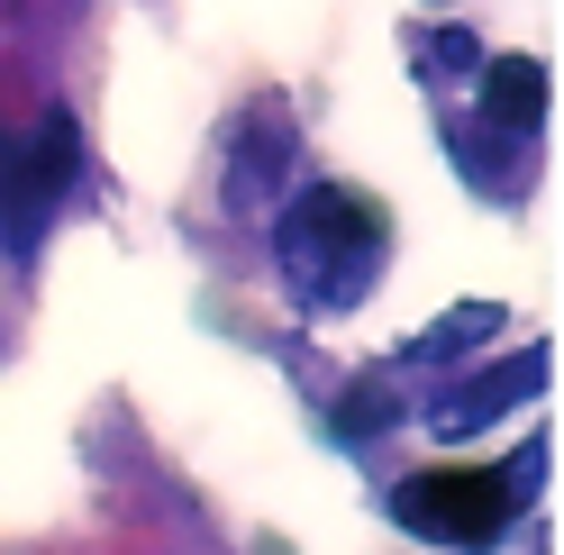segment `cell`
I'll return each mask as SVG.
<instances>
[{
  "mask_svg": "<svg viewBox=\"0 0 564 555\" xmlns=\"http://www.w3.org/2000/svg\"><path fill=\"white\" fill-rule=\"evenodd\" d=\"M273 247H282V283L301 292V309H356L382 273V210L346 183L292 192Z\"/></svg>",
  "mask_w": 564,
  "mask_h": 555,
  "instance_id": "cell-1",
  "label": "cell"
},
{
  "mask_svg": "<svg viewBox=\"0 0 564 555\" xmlns=\"http://www.w3.org/2000/svg\"><path fill=\"white\" fill-rule=\"evenodd\" d=\"M392 420H401V401L382 392V383H346V401H337V437L346 446H373Z\"/></svg>",
  "mask_w": 564,
  "mask_h": 555,
  "instance_id": "cell-8",
  "label": "cell"
},
{
  "mask_svg": "<svg viewBox=\"0 0 564 555\" xmlns=\"http://www.w3.org/2000/svg\"><path fill=\"white\" fill-rule=\"evenodd\" d=\"M74 173H83L74 110H46L37 137H0V228H10V247H19V255H37L46 219L74 200Z\"/></svg>",
  "mask_w": 564,
  "mask_h": 555,
  "instance_id": "cell-3",
  "label": "cell"
},
{
  "mask_svg": "<svg viewBox=\"0 0 564 555\" xmlns=\"http://www.w3.org/2000/svg\"><path fill=\"white\" fill-rule=\"evenodd\" d=\"M519 501H528V482L510 465H429V474L392 482V519L429 546H491L519 519Z\"/></svg>",
  "mask_w": 564,
  "mask_h": 555,
  "instance_id": "cell-2",
  "label": "cell"
},
{
  "mask_svg": "<svg viewBox=\"0 0 564 555\" xmlns=\"http://www.w3.org/2000/svg\"><path fill=\"white\" fill-rule=\"evenodd\" d=\"M491 328H510V309H491V301H465V309H446V319L429 337H410V364H455V356H474V346Z\"/></svg>",
  "mask_w": 564,
  "mask_h": 555,
  "instance_id": "cell-7",
  "label": "cell"
},
{
  "mask_svg": "<svg viewBox=\"0 0 564 555\" xmlns=\"http://www.w3.org/2000/svg\"><path fill=\"white\" fill-rule=\"evenodd\" d=\"M482 128L491 137H538L546 128V64L538 55H491L482 64Z\"/></svg>",
  "mask_w": 564,
  "mask_h": 555,
  "instance_id": "cell-6",
  "label": "cell"
},
{
  "mask_svg": "<svg viewBox=\"0 0 564 555\" xmlns=\"http://www.w3.org/2000/svg\"><path fill=\"white\" fill-rule=\"evenodd\" d=\"M292 155H301V137H292V119L264 100V110L246 119L237 155H228V200H237V210H264L273 192H292Z\"/></svg>",
  "mask_w": 564,
  "mask_h": 555,
  "instance_id": "cell-5",
  "label": "cell"
},
{
  "mask_svg": "<svg viewBox=\"0 0 564 555\" xmlns=\"http://www.w3.org/2000/svg\"><path fill=\"white\" fill-rule=\"evenodd\" d=\"M538 383H546V346H519V356H501V364H482L474 383H455L429 420L446 428V437H474V428H491V420H510L519 401H538Z\"/></svg>",
  "mask_w": 564,
  "mask_h": 555,
  "instance_id": "cell-4",
  "label": "cell"
},
{
  "mask_svg": "<svg viewBox=\"0 0 564 555\" xmlns=\"http://www.w3.org/2000/svg\"><path fill=\"white\" fill-rule=\"evenodd\" d=\"M429 64H446V74H482V37H474V28H437Z\"/></svg>",
  "mask_w": 564,
  "mask_h": 555,
  "instance_id": "cell-9",
  "label": "cell"
}]
</instances>
